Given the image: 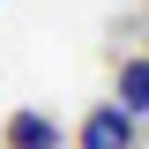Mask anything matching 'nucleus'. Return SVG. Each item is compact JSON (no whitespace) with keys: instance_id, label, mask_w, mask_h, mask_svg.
<instances>
[{"instance_id":"obj_1","label":"nucleus","mask_w":149,"mask_h":149,"mask_svg":"<svg viewBox=\"0 0 149 149\" xmlns=\"http://www.w3.org/2000/svg\"><path fill=\"white\" fill-rule=\"evenodd\" d=\"M82 149H134V119L119 104H97L90 119H82V134H74Z\"/></svg>"},{"instance_id":"obj_2","label":"nucleus","mask_w":149,"mask_h":149,"mask_svg":"<svg viewBox=\"0 0 149 149\" xmlns=\"http://www.w3.org/2000/svg\"><path fill=\"white\" fill-rule=\"evenodd\" d=\"M0 142H8V149H60V127L45 119V112H8Z\"/></svg>"},{"instance_id":"obj_3","label":"nucleus","mask_w":149,"mask_h":149,"mask_svg":"<svg viewBox=\"0 0 149 149\" xmlns=\"http://www.w3.org/2000/svg\"><path fill=\"white\" fill-rule=\"evenodd\" d=\"M119 112H127V119L149 112V60H127V67H119Z\"/></svg>"},{"instance_id":"obj_4","label":"nucleus","mask_w":149,"mask_h":149,"mask_svg":"<svg viewBox=\"0 0 149 149\" xmlns=\"http://www.w3.org/2000/svg\"><path fill=\"white\" fill-rule=\"evenodd\" d=\"M142 60H149V52H142Z\"/></svg>"}]
</instances>
